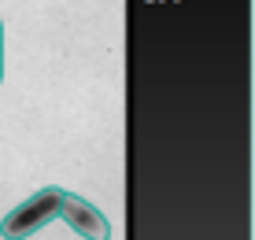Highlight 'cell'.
I'll return each instance as SVG.
<instances>
[{
  "instance_id": "7a4b0ae2",
  "label": "cell",
  "mask_w": 255,
  "mask_h": 240,
  "mask_svg": "<svg viewBox=\"0 0 255 240\" xmlns=\"http://www.w3.org/2000/svg\"><path fill=\"white\" fill-rule=\"evenodd\" d=\"M59 218L67 222L82 240H111V222L96 203H89L78 192H67L63 196V207H59Z\"/></svg>"
},
{
  "instance_id": "6da1fadb",
  "label": "cell",
  "mask_w": 255,
  "mask_h": 240,
  "mask_svg": "<svg viewBox=\"0 0 255 240\" xmlns=\"http://www.w3.org/2000/svg\"><path fill=\"white\" fill-rule=\"evenodd\" d=\"M63 196H67V189H59V185H45V189L30 192L19 207H11L0 218V240H30L33 233L52 226L59 218Z\"/></svg>"
},
{
  "instance_id": "3957f363",
  "label": "cell",
  "mask_w": 255,
  "mask_h": 240,
  "mask_svg": "<svg viewBox=\"0 0 255 240\" xmlns=\"http://www.w3.org/2000/svg\"><path fill=\"white\" fill-rule=\"evenodd\" d=\"M0 82H4V19H0Z\"/></svg>"
}]
</instances>
